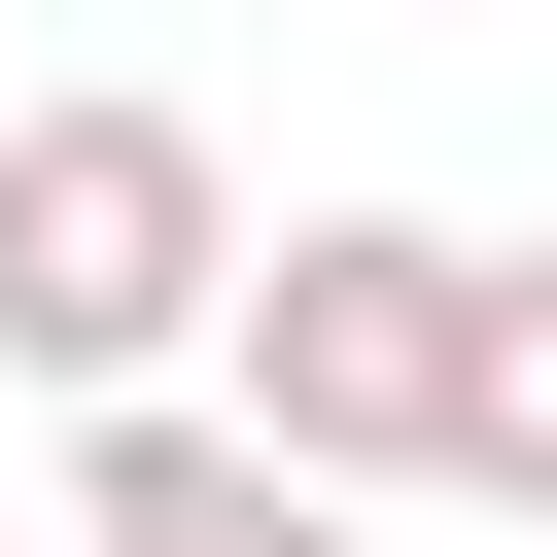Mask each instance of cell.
I'll list each match as a JSON object with an SVG mask.
<instances>
[{
    "mask_svg": "<svg viewBox=\"0 0 557 557\" xmlns=\"http://www.w3.org/2000/svg\"><path fill=\"white\" fill-rule=\"evenodd\" d=\"M244 174H209V104H139V70H70V104H0V383L35 418H174L209 348H244Z\"/></svg>",
    "mask_w": 557,
    "mask_h": 557,
    "instance_id": "1",
    "label": "cell"
},
{
    "mask_svg": "<svg viewBox=\"0 0 557 557\" xmlns=\"http://www.w3.org/2000/svg\"><path fill=\"white\" fill-rule=\"evenodd\" d=\"M209 418L313 453V487H453V453H487V244H453V209H278Z\"/></svg>",
    "mask_w": 557,
    "mask_h": 557,
    "instance_id": "2",
    "label": "cell"
},
{
    "mask_svg": "<svg viewBox=\"0 0 557 557\" xmlns=\"http://www.w3.org/2000/svg\"><path fill=\"white\" fill-rule=\"evenodd\" d=\"M70 557H348V487L174 383V418H70Z\"/></svg>",
    "mask_w": 557,
    "mask_h": 557,
    "instance_id": "3",
    "label": "cell"
},
{
    "mask_svg": "<svg viewBox=\"0 0 557 557\" xmlns=\"http://www.w3.org/2000/svg\"><path fill=\"white\" fill-rule=\"evenodd\" d=\"M487 522H557V244H487V453H453Z\"/></svg>",
    "mask_w": 557,
    "mask_h": 557,
    "instance_id": "4",
    "label": "cell"
}]
</instances>
